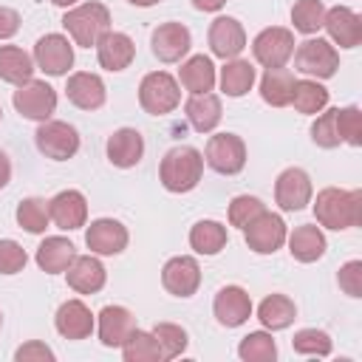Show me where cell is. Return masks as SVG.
<instances>
[{"mask_svg": "<svg viewBox=\"0 0 362 362\" xmlns=\"http://www.w3.org/2000/svg\"><path fill=\"white\" fill-rule=\"evenodd\" d=\"M294 71H300L308 79H331L339 71V54L337 48L322 37H308L294 45Z\"/></svg>", "mask_w": 362, "mask_h": 362, "instance_id": "obj_5", "label": "cell"}, {"mask_svg": "<svg viewBox=\"0 0 362 362\" xmlns=\"http://www.w3.org/2000/svg\"><path fill=\"white\" fill-rule=\"evenodd\" d=\"M34 57L20 45H0V79L8 85H23L34 76Z\"/></svg>", "mask_w": 362, "mask_h": 362, "instance_id": "obj_34", "label": "cell"}, {"mask_svg": "<svg viewBox=\"0 0 362 362\" xmlns=\"http://www.w3.org/2000/svg\"><path fill=\"white\" fill-rule=\"evenodd\" d=\"M322 20H325L322 0H294V6H291V25H294V31H300L305 37H314L322 28Z\"/></svg>", "mask_w": 362, "mask_h": 362, "instance_id": "obj_39", "label": "cell"}, {"mask_svg": "<svg viewBox=\"0 0 362 362\" xmlns=\"http://www.w3.org/2000/svg\"><path fill=\"white\" fill-rule=\"evenodd\" d=\"M192 6H195L198 11H209V14H215V11H221V8L226 6V0H192Z\"/></svg>", "mask_w": 362, "mask_h": 362, "instance_id": "obj_50", "label": "cell"}, {"mask_svg": "<svg viewBox=\"0 0 362 362\" xmlns=\"http://www.w3.org/2000/svg\"><path fill=\"white\" fill-rule=\"evenodd\" d=\"M96 59H99V65H102L105 71L119 74V71H124V68L133 65V59H136V42H133L124 31H113V28H110V31L96 42Z\"/></svg>", "mask_w": 362, "mask_h": 362, "instance_id": "obj_25", "label": "cell"}, {"mask_svg": "<svg viewBox=\"0 0 362 362\" xmlns=\"http://www.w3.org/2000/svg\"><path fill=\"white\" fill-rule=\"evenodd\" d=\"M238 356L243 362H274L277 342H274L272 331H249L238 345Z\"/></svg>", "mask_w": 362, "mask_h": 362, "instance_id": "obj_38", "label": "cell"}, {"mask_svg": "<svg viewBox=\"0 0 362 362\" xmlns=\"http://www.w3.org/2000/svg\"><path fill=\"white\" fill-rule=\"evenodd\" d=\"M0 122H3V107H0Z\"/></svg>", "mask_w": 362, "mask_h": 362, "instance_id": "obj_53", "label": "cell"}, {"mask_svg": "<svg viewBox=\"0 0 362 362\" xmlns=\"http://www.w3.org/2000/svg\"><path fill=\"white\" fill-rule=\"evenodd\" d=\"M127 226L116 218H96L85 229V246L99 257H113L127 249Z\"/></svg>", "mask_w": 362, "mask_h": 362, "instance_id": "obj_14", "label": "cell"}, {"mask_svg": "<svg viewBox=\"0 0 362 362\" xmlns=\"http://www.w3.org/2000/svg\"><path fill=\"white\" fill-rule=\"evenodd\" d=\"M297 113L303 116H314L322 107H328V88L320 79H294V90H291V102Z\"/></svg>", "mask_w": 362, "mask_h": 362, "instance_id": "obj_35", "label": "cell"}, {"mask_svg": "<svg viewBox=\"0 0 362 362\" xmlns=\"http://www.w3.org/2000/svg\"><path fill=\"white\" fill-rule=\"evenodd\" d=\"M184 116H187V122L195 133H212L221 124V116H223L221 96L212 93V90L189 93V99L184 102Z\"/></svg>", "mask_w": 362, "mask_h": 362, "instance_id": "obj_26", "label": "cell"}, {"mask_svg": "<svg viewBox=\"0 0 362 362\" xmlns=\"http://www.w3.org/2000/svg\"><path fill=\"white\" fill-rule=\"evenodd\" d=\"M204 175V153L189 147V144H178L170 147L158 164V181L167 192H192L201 184Z\"/></svg>", "mask_w": 362, "mask_h": 362, "instance_id": "obj_2", "label": "cell"}, {"mask_svg": "<svg viewBox=\"0 0 362 362\" xmlns=\"http://www.w3.org/2000/svg\"><path fill=\"white\" fill-rule=\"evenodd\" d=\"M286 243H288V252H291V257L297 263H314L328 249L325 232L317 223H300V226H294V232L286 235Z\"/></svg>", "mask_w": 362, "mask_h": 362, "instance_id": "obj_27", "label": "cell"}, {"mask_svg": "<svg viewBox=\"0 0 362 362\" xmlns=\"http://www.w3.org/2000/svg\"><path fill=\"white\" fill-rule=\"evenodd\" d=\"M294 31L283 25H269L252 40V57L263 68H283L294 54Z\"/></svg>", "mask_w": 362, "mask_h": 362, "instance_id": "obj_9", "label": "cell"}, {"mask_svg": "<svg viewBox=\"0 0 362 362\" xmlns=\"http://www.w3.org/2000/svg\"><path fill=\"white\" fill-rule=\"evenodd\" d=\"M133 328H136V317L124 305H105L96 314V334L105 348H122V342L133 334Z\"/></svg>", "mask_w": 362, "mask_h": 362, "instance_id": "obj_22", "label": "cell"}, {"mask_svg": "<svg viewBox=\"0 0 362 362\" xmlns=\"http://www.w3.org/2000/svg\"><path fill=\"white\" fill-rule=\"evenodd\" d=\"M291 90H294V74L283 65V68H266L260 76V99L272 107H286L291 102Z\"/></svg>", "mask_w": 362, "mask_h": 362, "instance_id": "obj_32", "label": "cell"}, {"mask_svg": "<svg viewBox=\"0 0 362 362\" xmlns=\"http://www.w3.org/2000/svg\"><path fill=\"white\" fill-rule=\"evenodd\" d=\"M215 82H218V74L206 54H195V57L184 59L178 68V85L189 93H206L215 88Z\"/></svg>", "mask_w": 362, "mask_h": 362, "instance_id": "obj_29", "label": "cell"}, {"mask_svg": "<svg viewBox=\"0 0 362 362\" xmlns=\"http://www.w3.org/2000/svg\"><path fill=\"white\" fill-rule=\"evenodd\" d=\"M54 328L65 339H88L96 328V317L82 300H65L54 314Z\"/></svg>", "mask_w": 362, "mask_h": 362, "instance_id": "obj_21", "label": "cell"}, {"mask_svg": "<svg viewBox=\"0 0 362 362\" xmlns=\"http://www.w3.org/2000/svg\"><path fill=\"white\" fill-rule=\"evenodd\" d=\"M314 198V187H311V175L303 167H286L277 181H274V204L283 212H300L311 204Z\"/></svg>", "mask_w": 362, "mask_h": 362, "instance_id": "obj_11", "label": "cell"}, {"mask_svg": "<svg viewBox=\"0 0 362 362\" xmlns=\"http://www.w3.org/2000/svg\"><path fill=\"white\" fill-rule=\"evenodd\" d=\"M206 40H209V51H212L215 57H221V59H235V57L246 48L243 23L235 20V17H226V14H221V17H215V20L209 23Z\"/></svg>", "mask_w": 362, "mask_h": 362, "instance_id": "obj_17", "label": "cell"}, {"mask_svg": "<svg viewBox=\"0 0 362 362\" xmlns=\"http://www.w3.org/2000/svg\"><path fill=\"white\" fill-rule=\"evenodd\" d=\"M54 6H59V8H71V6H76L79 0H51Z\"/></svg>", "mask_w": 362, "mask_h": 362, "instance_id": "obj_52", "label": "cell"}, {"mask_svg": "<svg viewBox=\"0 0 362 362\" xmlns=\"http://www.w3.org/2000/svg\"><path fill=\"white\" fill-rule=\"evenodd\" d=\"M288 226L277 212H260L255 221L243 226V240L255 255H274L286 243Z\"/></svg>", "mask_w": 362, "mask_h": 362, "instance_id": "obj_10", "label": "cell"}, {"mask_svg": "<svg viewBox=\"0 0 362 362\" xmlns=\"http://www.w3.org/2000/svg\"><path fill=\"white\" fill-rule=\"evenodd\" d=\"M337 283L348 297H362V260H348L337 272Z\"/></svg>", "mask_w": 362, "mask_h": 362, "instance_id": "obj_46", "label": "cell"}, {"mask_svg": "<svg viewBox=\"0 0 362 362\" xmlns=\"http://www.w3.org/2000/svg\"><path fill=\"white\" fill-rule=\"evenodd\" d=\"M212 314L223 328H240L252 317V297L243 286H223L212 300Z\"/></svg>", "mask_w": 362, "mask_h": 362, "instance_id": "obj_16", "label": "cell"}, {"mask_svg": "<svg viewBox=\"0 0 362 362\" xmlns=\"http://www.w3.org/2000/svg\"><path fill=\"white\" fill-rule=\"evenodd\" d=\"M20 14L8 6H0V40H11L20 31Z\"/></svg>", "mask_w": 362, "mask_h": 362, "instance_id": "obj_48", "label": "cell"}, {"mask_svg": "<svg viewBox=\"0 0 362 362\" xmlns=\"http://www.w3.org/2000/svg\"><path fill=\"white\" fill-rule=\"evenodd\" d=\"M34 144L37 150L51 158V161H68L79 153V133L74 124L59 122V119H48L40 122L37 133H34Z\"/></svg>", "mask_w": 362, "mask_h": 362, "instance_id": "obj_7", "label": "cell"}, {"mask_svg": "<svg viewBox=\"0 0 362 362\" xmlns=\"http://www.w3.org/2000/svg\"><path fill=\"white\" fill-rule=\"evenodd\" d=\"M130 6H136V8H150V6H156V3H161V0H127Z\"/></svg>", "mask_w": 362, "mask_h": 362, "instance_id": "obj_51", "label": "cell"}, {"mask_svg": "<svg viewBox=\"0 0 362 362\" xmlns=\"http://www.w3.org/2000/svg\"><path fill=\"white\" fill-rule=\"evenodd\" d=\"M161 286L173 297H192L201 286V266L192 255H175L161 266Z\"/></svg>", "mask_w": 362, "mask_h": 362, "instance_id": "obj_15", "label": "cell"}, {"mask_svg": "<svg viewBox=\"0 0 362 362\" xmlns=\"http://www.w3.org/2000/svg\"><path fill=\"white\" fill-rule=\"evenodd\" d=\"M34 65L48 76H65L74 65V42L65 34H45L34 45Z\"/></svg>", "mask_w": 362, "mask_h": 362, "instance_id": "obj_13", "label": "cell"}, {"mask_svg": "<svg viewBox=\"0 0 362 362\" xmlns=\"http://www.w3.org/2000/svg\"><path fill=\"white\" fill-rule=\"evenodd\" d=\"M74 257H76V246L62 235H48L34 252V260L45 274H65Z\"/></svg>", "mask_w": 362, "mask_h": 362, "instance_id": "obj_28", "label": "cell"}, {"mask_svg": "<svg viewBox=\"0 0 362 362\" xmlns=\"http://www.w3.org/2000/svg\"><path fill=\"white\" fill-rule=\"evenodd\" d=\"M255 79H257L255 65H252L249 59H240V57H235V59H223V68H221V74H218L221 90H223L226 96H232V99L246 96V93L252 90Z\"/></svg>", "mask_w": 362, "mask_h": 362, "instance_id": "obj_31", "label": "cell"}, {"mask_svg": "<svg viewBox=\"0 0 362 362\" xmlns=\"http://www.w3.org/2000/svg\"><path fill=\"white\" fill-rule=\"evenodd\" d=\"M65 280L76 294H96L107 283V272L99 260V255H76L71 266L65 269Z\"/></svg>", "mask_w": 362, "mask_h": 362, "instance_id": "obj_20", "label": "cell"}, {"mask_svg": "<svg viewBox=\"0 0 362 362\" xmlns=\"http://www.w3.org/2000/svg\"><path fill=\"white\" fill-rule=\"evenodd\" d=\"M0 328H3V314H0Z\"/></svg>", "mask_w": 362, "mask_h": 362, "instance_id": "obj_54", "label": "cell"}, {"mask_svg": "<svg viewBox=\"0 0 362 362\" xmlns=\"http://www.w3.org/2000/svg\"><path fill=\"white\" fill-rule=\"evenodd\" d=\"M14 359L17 362H54V351L40 339H28L14 351Z\"/></svg>", "mask_w": 362, "mask_h": 362, "instance_id": "obj_47", "label": "cell"}, {"mask_svg": "<svg viewBox=\"0 0 362 362\" xmlns=\"http://www.w3.org/2000/svg\"><path fill=\"white\" fill-rule=\"evenodd\" d=\"M153 337L161 348V356L164 359H175L187 351L189 345V337H187V328H181L178 322H156L153 325Z\"/></svg>", "mask_w": 362, "mask_h": 362, "instance_id": "obj_40", "label": "cell"}, {"mask_svg": "<svg viewBox=\"0 0 362 362\" xmlns=\"http://www.w3.org/2000/svg\"><path fill=\"white\" fill-rule=\"evenodd\" d=\"M229 243V232L221 221H212V218H204L198 221L192 229H189V246L195 249V255H218L221 249H226Z\"/></svg>", "mask_w": 362, "mask_h": 362, "instance_id": "obj_33", "label": "cell"}, {"mask_svg": "<svg viewBox=\"0 0 362 362\" xmlns=\"http://www.w3.org/2000/svg\"><path fill=\"white\" fill-rule=\"evenodd\" d=\"M8 181H11V158H8V153L0 147V189H6Z\"/></svg>", "mask_w": 362, "mask_h": 362, "instance_id": "obj_49", "label": "cell"}, {"mask_svg": "<svg viewBox=\"0 0 362 362\" xmlns=\"http://www.w3.org/2000/svg\"><path fill=\"white\" fill-rule=\"evenodd\" d=\"M337 130H339L342 144L362 147V110L356 105L337 107Z\"/></svg>", "mask_w": 362, "mask_h": 362, "instance_id": "obj_43", "label": "cell"}, {"mask_svg": "<svg viewBox=\"0 0 362 362\" xmlns=\"http://www.w3.org/2000/svg\"><path fill=\"white\" fill-rule=\"evenodd\" d=\"M48 212H51V221L65 229V232H74V229H82L88 223V201L79 189H62L57 192L51 201H48Z\"/></svg>", "mask_w": 362, "mask_h": 362, "instance_id": "obj_24", "label": "cell"}, {"mask_svg": "<svg viewBox=\"0 0 362 362\" xmlns=\"http://www.w3.org/2000/svg\"><path fill=\"white\" fill-rule=\"evenodd\" d=\"M204 164L221 175H238L246 167V144L238 133H212L204 150Z\"/></svg>", "mask_w": 362, "mask_h": 362, "instance_id": "obj_8", "label": "cell"}, {"mask_svg": "<svg viewBox=\"0 0 362 362\" xmlns=\"http://www.w3.org/2000/svg\"><path fill=\"white\" fill-rule=\"evenodd\" d=\"M65 96L79 110H99L105 105V99H107V88H105V82H102L99 74L76 71L65 82Z\"/></svg>", "mask_w": 362, "mask_h": 362, "instance_id": "obj_19", "label": "cell"}, {"mask_svg": "<svg viewBox=\"0 0 362 362\" xmlns=\"http://www.w3.org/2000/svg\"><path fill=\"white\" fill-rule=\"evenodd\" d=\"M311 141L322 150H334L339 147V130H337V107H322L320 116L311 124Z\"/></svg>", "mask_w": 362, "mask_h": 362, "instance_id": "obj_42", "label": "cell"}, {"mask_svg": "<svg viewBox=\"0 0 362 362\" xmlns=\"http://www.w3.org/2000/svg\"><path fill=\"white\" fill-rule=\"evenodd\" d=\"M257 320L266 331H283L297 320V305L288 294H280V291L266 294L257 305Z\"/></svg>", "mask_w": 362, "mask_h": 362, "instance_id": "obj_30", "label": "cell"}, {"mask_svg": "<svg viewBox=\"0 0 362 362\" xmlns=\"http://www.w3.org/2000/svg\"><path fill=\"white\" fill-rule=\"evenodd\" d=\"M62 28L68 31V40L79 48H96V42L110 31V8L99 0L76 3L65 8Z\"/></svg>", "mask_w": 362, "mask_h": 362, "instance_id": "obj_3", "label": "cell"}, {"mask_svg": "<svg viewBox=\"0 0 362 362\" xmlns=\"http://www.w3.org/2000/svg\"><path fill=\"white\" fill-rule=\"evenodd\" d=\"M25 263H28L25 249L11 238H0V274H20Z\"/></svg>", "mask_w": 362, "mask_h": 362, "instance_id": "obj_45", "label": "cell"}, {"mask_svg": "<svg viewBox=\"0 0 362 362\" xmlns=\"http://www.w3.org/2000/svg\"><path fill=\"white\" fill-rule=\"evenodd\" d=\"M105 153H107V161L119 170H130L141 161L144 156V136L136 130V127H119L107 136V144H105Z\"/></svg>", "mask_w": 362, "mask_h": 362, "instance_id": "obj_23", "label": "cell"}, {"mask_svg": "<svg viewBox=\"0 0 362 362\" xmlns=\"http://www.w3.org/2000/svg\"><path fill=\"white\" fill-rule=\"evenodd\" d=\"M322 28L328 31L331 42L339 48H356L362 42V17L348 6H331L325 8Z\"/></svg>", "mask_w": 362, "mask_h": 362, "instance_id": "obj_18", "label": "cell"}, {"mask_svg": "<svg viewBox=\"0 0 362 362\" xmlns=\"http://www.w3.org/2000/svg\"><path fill=\"white\" fill-rule=\"evenodd\" d=\"M314 218L320 226L331 232H345L359 226L362 221V192L359 189H339V187H325L314 198Z\"/></svg>", "mask_w": 362, "mask_h": 362, "instance_id": "obj_1", "label": "cell"}, {"mask_svg": "<svg viewBox=\"0 0 362 362\" xmlns=\"http://www.w3.org/2000/svg\"><path fill=\"white\" fill-rule=\"evenodd\" d=\"M122 359L124 362H158L164 356H161V348H158L153 331L133 328V334L122 342Z\"/></svg>", "mask_w": 362, "mask_h": 362, "instance_id": "obj_37", "label": "cell"}, {"mask_svg": "<svg viewBox=\"0 0 362 362\" xmlns=\"http://www.w3.org/2000/svg\"><path fill=\"white\" fill-rule=\"evenodd\" d=\"M263 209H266V204H263L257 195H235V198L229 201L226 218H229V223H232V226L243 229V226H246L249 221H255Z\"/></svg>", "mask_w": 362, "mask_h": 362, "instance_id": "obj_44", "label": "cell"}, {"mask_svg": "<svg viewBox=\"0 0 362 362\" xmlns=\"http://www.w3.org/2000/svg\"><path fill=\"white\" fill-rule=\"evenodd\" d=\"M11 105L23 119L48 122L54 116V110H57V90L45 79H34L31 76L28 82L17 85V90L11 96Z\"/></svg>", "mask_w": 362, "mask_h": 362, "instance_id": "obj_6", "label": "cell"}, {"mask_svg": "<svg viewBox=\"0 0 362 362\" xmlns=\"http://www.w3.org/2000/svg\"><path fill=\"white\" fill-rule=\"evenodd\" d=\"M139 105L150 116H167L181 105V85L167 71H150L139 82Z\"/></svg>", "mask_w": 362, "mask_h": 362, "instance_id": "obj_4", "label": "cell"}, {"mask_svg": "<svg viewBox=\"0 0 362 362\" xmlns=\"http://www.w3.org/2000/svg\"><path fill=\"white\" fill-rule=\"evenodd\" d=\"M291 348L300 356H328L334 342H331V337L322 328H300L291 337Z\"/></svg>", "mask_w": 362, "mask_h": 362, "instance_id": "obj_41", "label": "cell"}, {"mask_svg": "<svg viewBox=\"0 0 362 362\" xmlns=\"http://www.w3.org/2000/svg\"><path fill=\"white\" fill-rule=\"evenodd\" d=\"M14 218H17L20 229H25V232H31V235H42V232L48 229V223H51L48 201H45V198H37V195L23 198V201L17 204Z\"/></svg>", "mask_w": 362, "mask_h": 362, "instance_id": "obj_36", "label": "cell"}, {"mask_svg": "<svg viewBox=\"0 0 362 362\" xmlns=\"http://www.w3.org/2000/svg\"><path fill=\"white\" fill-rule=\"evenodd\" d=\"M192 48V34L184 23H161L150 34V51L158 62H181Z\"/></svg>", "mask_w": 362, "mask_h": 362, "instance_id": "obj_12", "label": "cell"}]
</instances>
